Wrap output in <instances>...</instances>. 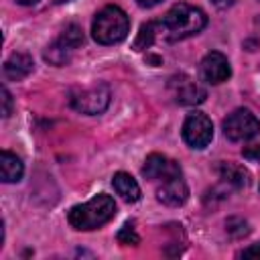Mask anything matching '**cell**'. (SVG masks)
<instances>
[{
    "label": "cell",
    "mask_w": 260,
    "mask_h": 260,
    "mask_svg": "<svg viewBox=\"0 0 260 260\" xmlns=\"http://www.w3.org/2000/svg\"><path fill=\"white\" fill-rule=\"evenodd\" d=\"M158 24L167 41H183L201 32L207 24V16L201 8L179 2L169 8V12L158 20Z\"/></svg>",
    "instance_id": "6da1fadb"
},
{
    "label": "cell",
    "mask_w": 260,
    "mask_h": 260,
    "mask_svg": "<svg viewBox=\"0 0 260 260\" xmlns=\"http://www.w3.org/2000/svg\"><path fill=\"white\" fill-rule=\"evenodd\" d=\"M114 215H116L114 199L110 195L100 193L81 205H73L67 213V219H69L71 228L87 232V230H95V228L108 223Z\"/></svg>",
    "instance_id": "7a4b0ae2"
},
{
    "label": "cell",
    "mask_w": 260,
    "mask_h": 260,
    "mask_svg": "<svg viewBox=\"0 0 260 260\" xmlns=\"http://www.w3.org/2000/svg\"><path fill=\"white\" fill-rule=\"evenodd\" d=\"M130 30V18L128 14L116 6V4H108L104 6L91 24V35L100 45H114L126 39Z\"/></svg>",
    "instance_id": "3957f363"
},
{
    "label": "cell",
    "mask_w": 260,
    "mask_h": 260,
    "mask_svg": "<svg viewBox=\"0 0 260 260\" xmlns=\"http://www.w3.org/2000/svg\"><path fill=\"white\" fill-rule=\"evenodd\" d=\"M69 104L77 112L87 114V116L102 114L110 104V89L104 83H93L89 87L73 89L71 95H69Z\"/></svg>",
    "instance_id": "277c9868"
},
{
    "label": "cell",
    "mask_w": 260,
    "mask_h": 260,
    "mask_svg": "<svg viewBox=\"0 0 260 260\" xmlns=\"http://www.w3.org/2000/svg\"><path fill=\"white\" fill-rule=\"evenodd\" d=\"M260 132V122L250 110H234L223 120V134L234 142H246Z\"/></svg>",
    "instance_id": "5b68a950"
},
{
    "label": "cell",
    "mask_w": 260,
    "mask_h": 260,
    "mask_svg": "<svg viewBox=\"0 0 260 260\" xmlns=\"http://www.w3.org/2000/svg\"><path fill=\"white\" fill-rule=\"evenodd\" d=\"M183 138L191 148H205L213 138L211 120L201 112L189 114L183 122Z\"/></svg>",
    "instance_id": "8992f818"
},
{
    "label": "cell",
    "mask_w": 260,
    "mask_h": 260,
    "mask_svg": "<svg viewBox=\"0 0 260 260\" xmlns=\"http://www.w3.org/2000/svg\"><path fill=\"white\" fill-rule=\"evenodd\" d=\"M169 91L171 95L175 98V102L183 104V106H195V104H201L205 100V89L201 83H197L193 77L185 75V73H179V75H173L169 79Z\"/></svg>",
    "instance_id": "52a82bcc"
},
{
    "label": "cell",
    "mask_w": 260,
    "mask_h": 260,
    "mask_svg": "<svg viewBox=\"0 0 260 260\" xmlns=\"http://www.w3.org/2000/svg\"><path fill=\"white\" fill-rule=\"evenodd\" d=\"M199 71H201V79L211 83V85H217L221 81H225L230 75H232V67H230V61L223 53L219 51H211L203 57L201 65H199Z\"/></svg>",
    "instance_id": "ba28073f"
},
{
    "label": "cell",
    "mask_w": 260,
    "mask_h": 260,
    "mask_svg": "<svg viewBox=\"0 0 260 260\" xmlns=\"http://www.w3.org/2000/svg\"><path fill=\"white\" fill-rule=\"evenodd\" d=\"M142 175L148 179V181H167V179H175V177H181V167L179 162H175L173 158L169 156H162V154H150L144 165H142Z\"/></svg>",
    "instance_id": "9c48e42d"
},
{
    "label": "cell",
    "mask_w": 260,
    "mask_h": 260,
    "mask_svg": "<svg viewBox=\"0 0 260 260\" xmlns=\"http://www.w3.org/2000/svg\"><path fill=\"white\" fill-rule=\"evenodd\" d=\"M187 195H189V189H187V185H185V181L181 177L167 179L156 189V199L160 203H165V205H171V207L183 205L187 201Z\"/></svg>",
    "instance_id": "30bf717a"
},
{
    "label": "cell",
    "mask_w": 260,
    "mask_h": 260,
    "mask_svg": "<svg viewBox=\"0 0 260 260\" xmlns=\"http://www.w3.org/2000/svg\"><path fill=\"white\" fill-rule=\"evenodd\" d=\"M32 57L26 53H12L4 63V75L10 81H20L32 71Z\"/></svg>",
    "instance_id": "8fae6325"
},
{
    "label": "cell",
    "mask_w": 260,
    "mask_h": 260,
    "mask_svg": "<svg viewBox=\"0 0 260 260\" xmlns=\"http://www.w3.org/2000/svg\"><path fill=\"white\" fill-rule=\"evenodd\" d=\"M22 173H24V165L22 160L12 154L10 150H2L0 154V177L4 183H16L22 179Z\"/></svg>",
    "instance_id": "7c38bea8"
},
{
    "label": "cell",
    "mask_w": 260,
    "mask_h": 260,
    "mask_svg": "<svg viewBox=\"0 0 260 260\" xmlns=\"http://www.w3.org/2000/svg\"><path fill=\"white\" fill-rule=\"evenodd\" d=\"M112 185H114V189H116V193L124 199V201H138L140 199V187H138V183L128 175V173H116L114 175V179H112Z\"/></svg>",
    "instance_id": "4fadbf2b"
},
{
    "label": "cell",
    "mask_w": 260,
    "mask_h": 260,
    "mask_svg": "<svg viewBox=\"0 0 260 260\" xmlns=\"http://www.w3.org/2000/svg\"><path fill=\"white\" fill-rule=\"evenodd\" d=\"M219 177H221L223 183H228V185H232L236 189H242V187H246L250 183L248 171L244 167H240V165H234V162H221L219 165Z\"/></svg>",
    "instance_id": "5bb4252c"
},
{
    "label": "cell",
    "mask_w": 260,
    "mask_h": 260,
    "mask_svg": "<svg viewBox=\"0 0 260 260\" xmlns=\"http://www.w3.org/2000/svg\"><path fill=\"white\" fill-rule=\"evenodd\" d=\"M160 32V24L158 22H146L140 26V32L134 41V49L136 51H142V49H148L154 41H156V35Z\"/></svg>",
    "instance_id": "9a60e30c"
},
{
    "label": "cell",
    "mask_w": 260,
    "mask_h": 260,
    "mask_svg": "<svg viewBox=\"0 0 260 260\" xmlns=\"http://www.w3.org/2000/svg\"><path fill=\"white\" fill-rule=\"evenodd\" d=\"M71 53H73L71 49H67L65 45H61L59 41H55L51 47H47V49H45V59H47L51 65L61 67V65H65V63H69Z\"/></svg>",
    "instance_id": "2e32d148"
},
{
    "label": "cell",
    "mask_w": 260,
    "mask_h": 260,
    "mask_svg": "<svg viewBox=\"0 0 260 260\" xmlns=\"http://www.w3.org/2000/svg\"><path fill=\"white\" fill-rule=\"evenodd\" d=\"M57 41H59L61 45H65L67 49L75 51L77 47L83 45V30H81V26H77V24H67V26L63 28V32L59 35Z\"/></svg>",
    "instance_id": "e0dca14e"
},
{
    "label": "cell",
    "mask_w": 260,
    "mask_h": 260,
    "mask_svg": "<svg viewBox=\"0 0 260 260\" xmlns=\"http://www.w3.org/2000/svg\"><path fill=\"white\" fill-rule=\"evenodd\" d=\"M225 228H228V234H232L234 238H242V236H246L250 232L248 221H244L242 217H230L225 221Z\"/></svg>",
    "instance_id": "ac0fdd59"
},
{
    "label": "cell",
    "mask_w": 260,
    "mask_h": 260,
    "mask_svg": "<svg viewBox=\"0 0 260 260\" xmlns=\"http://www.w3.org/2000/svg\"><path fill=\"white\" fill-rule=\"evenodd\" d=\"M118 242L124 244V246H136V244L140 242V238H138L136 230H134L130 223H126V225L118 232Z\"/></svg>",
    "instance_id": "d6986e66"
},
{
    "label": "cell",
    "mask_w": 260,
    "mask_h": 260,
    "mask_svg": "<svg viewBox=\"0 0 260 260\" xmlns=\"http://www.w3.org/2000/svg\"><path fill=\"white\" fill-rule=\"evenodd\" d=\"M10 112H12V98H10V91L2 87V116L8 118Z\"/></svg>",
    "instance_id": "ffe728a7"
},
{
    "label": "cell",
    "mask_w": 260,
    "mask_h": 260,
    "mask_svg": "<svg viewBox=\"0 0 260 260\" xmlns=\"http://www.w3.org/2000/svg\"><path fill=\"white\" fill-rule=\"evenodd\" d=\"M242 154H244V158H248V160H252V162H260V144L244 148Z\"/></svg>",
    "instance_id": "44dd1931"
},
{
    "label": "cell",
    "mask_w": 260,
    "mask_h": 260,
    "mask_svg": "<svg viewBox=\"0 0 260 260\" xmlns=\"http://www.w3.org/2000/svg\"><path fill=\"white\" fill-rule=\"evenodd\" d=\"M242 256H244V258H260V244H254V246L246 248V250L242 252Z\"/></svg>",
    "instance_id": "7402d4cb"
},
{
    "label": "cell",
    "mask_w": 260,
    "mask_h": 260,
    "mask_svg": "<svg viewBox=\"0 0 260 260\" xmlns=\"http://www.w3.org/2000/svg\"><path fill=\"white\" fill-rule=\"evenodd\" d=\"M138 2V6H142V8H152V6H156L158 2H162V0H136Z\"/></svg>",
    "instance_id": "603a6c76"
},
{
    "label": "cell",
    "mask_w": 260,
    "mask_h": 260,
    "mask_svg": "<svg viewBox=\"0 0 260 260\" xmlns=\"http://www.w3.org/2000/svg\"><path fill=\"white\" fill-rule=\"evenodd\" d=\"M211 2H213L217 8H228V6H230L234 0H211Z\"/></svg>",
    "instance_id": "cb8c5ba5"
},
{
    "label": "cell",
    "mask_w": 260,
    "mask_h": 260,
    "mask_svg": "<svg viewBox=\"0 0 260 260\" xmlns=\"http://www.w3.org/2000/svg\"><path fill=\"white\" fill-rule=\"evenodd\" d=\"M18 4H22V6H30V4H37L39 0H16Z\"/></svg>",
    "instance_id": "d4e9b609"
},
{
    "label": "cell",
    "mask_w": 260,
    "mask_h": 260,
    "mask_svg": "<svg viewBox=\"0 0 260 260\" xmlns=\"http://www.w3.org/2000/svg\"><path fill=\"white\" fill-rule=\"evenodd\" d=\"M258 24H260V18H258Z\"/></svg>",
    "instance_id": "484cf974"
}]
</instances>
